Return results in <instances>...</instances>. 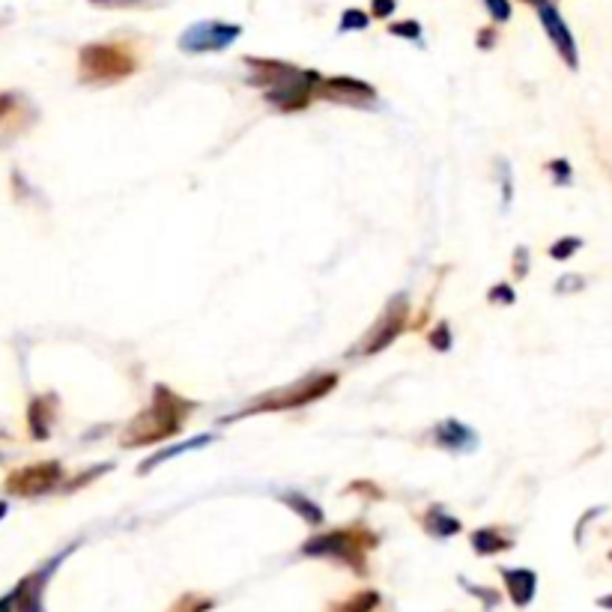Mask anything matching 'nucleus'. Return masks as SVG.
<instances>
[{
	"label": "nucleus",
	"mask_w": 612,
	"mask_h": 612,
	"mask_svg": "<svg viewBox=\"0 0 612 612\" xmlns=\"http://www.w3.org/2000/svg\"><path fill=\"white\" fill-rule=\"evenodd\" d=\"M463 586H466V583H463ZM466 589H469V592H475L478 598H484V607H487V610L499 604V595H496L493 589H478V586H466Z\"/></svg>",
	"instance_id": "nucleus-31"
},
{
	"label": "nucleus",
	"mask_w": 612,
	"mask_h": 612,
	"mask_svg": "<svg viewBox=\"0 0 612 612\" xmlns=\"http://www.w3.org/2000/svg\"><path fill=\"white\" fill-rule=\"evenodd\" d=\"M433 442L439 448H448V451H469V448H475L478 439H475L472 427H466L457 418H448V421H439L433 427Z\"/></svg>",
	"instance_id": "nucleus-13"
},
{
	"label": "nucleus",
	"mask_w": 612,
	"mask_h": 612,
	"mask_svg": "<svg viewBox=\"0 0 612 612\" xmlns=\"http://www.w3.org/2000/svg\"><path fill=\"white\" fill-rule=\"evenodd\" d=\"M610 562H612V550H610Z\"/></svg>",
	"instance_id": "nucleus-40"
},
{
	"label": "nucleus",
	"mask_w": 612,
	"mask_h": 612,
	"mask_svg": "<svg viewBox=\"0 0 612 612\" xmlns=\"http://www.w3.org/2000/svg\"><path fill=\"white\" fill-rule=\"evenodd\" d=\"M242 27L239 24H224V21H198L180 36V48L192 54H206V51H224L239 39Z\"/></svg>",
	"instance_id": "nucleus-9"
},
{
	"label": "nucleus",
	"mask_w": 612,
	"mask_h": 612,
	"mask_svg": "<svg viewBox=\"0 0 612 612\" xmlns=\"http://www.w3.org/2000/svg\"><path fill=\"white\" fill-rule=\"evenodd\" d=\"M57 398L54 395H48V398H36L33 404H30V433H33V439H48V433H51V421H54V412H57V404H54Z\"/></svg>",
	"instance_id": "nucleus-17"
},
{
	"label": "nucleus",
	"mask_w": 612,
	"mask_h": 612,
	"mask_svg": "<svg viewBox=\"0 0 612 612\" xmlns=\"http://www.w3.org/2000/svg\"><path fill=\"white\" fill-rule=\"evenodd\" d=\"M60 481H63V466H60L57 460H42V463L15 469V472L6 478V493L33 499V496L51 493Z\"/></svg>",
	"instance_id": "nucleus-7"
},
{
	"label": "nucleus",
	"mask_w": 612,
	"mask_h": 612,
	"mask_svg": "<svg viewBox=\"0 0 612 612\" xmlns=\"http://www.w3.org/2000/svg\"><path fill=\"white\" fill-rule=\"evenodd\" d=\"M0 612H12V595L0 598Z\"/></svg>",
	"instance_id": "nucleus-37"
},
{
	"label": "nucleus",
	"mask_w": 612,
	"mask_h": 612,
	"mask_svg": "<svg viewBox=\"0 0 612 612\" xmlns=\"http://www.w3.org/2000/svg\"><path fill=\"white\" fill-rule=\"evenodd\" d=\"M505 592L514 607H529L538 592V574L532 568H499Z\"/></svg>",
	"instance_id": "nucleus-12"
},
{
	"label": "nucleus",
	"mask_w": 612,
	"mask_h": 612,
	"mask_svg": "<svg viewBox=\"0 0 612 612\" xmlns=\"http://www.w3.org/2000/svg\"><path fill=\"white\" fill-rule=\"evenodd\" d=\"M601 514H607V505H595V508H589L580 520H577V532H574V538H577V544H583V532L592 526V520H598Z\"/></svg>",
	"instance_id": "nucleus-25"
},
{
	"label": "nucleus",
	"mask_w": 612,
	"mask_h": 612,
	"mask_svg": "<svg viewBox=\"0 0 612 612\" xmlns=\"http://www.w3.org/2000/svg\"><path fill=\"white\" fill-rule=\"evenodd\" d=\"M338 386V374H314V377H305V380H296L284 389H272L260 398H254L251 404L227 418H221V424L227 421H239V418H248V415H263V412H284V409H299L326 398L329 392H335Z\"/></svg>",
	"instance_id": "nucleus-4"
},
{
	"label": "nucleus",
	"mask_w": 612,
	"mask_h": 612,
	"mask_svg": "<svg viewBox=\"0 0 612 612\" xmlns=\"http://www.w3.org/2000/svg\"><path fill=\"white\" fill-rule=\"evenodd\" d=\"M209 442H212V436H195V439H189L186 445H177V448H168V451H162V454H153V457H150L147 463H141V469H138V472H141V475H147V472H150L153 466H159L162 460H168V457H177V454H183V451H189V448H201V445H209Z\"/></svg>",
	"instance_id": "nucleus-19"
},
{
	"label": "nucleus",
	"mask_w": 612,
	"mask_h": 612,
	"mask_svg": "<svg viewBox=\"0 0 612 612\" xmlns=\"http://www.w3.org/2000/svg\"><path fill=\"white\" fill-rule=\"evenodd\" d=\"M580 248H583V239H580V236H562V239H556V242L550 245V257L559 260V263H565V260H571Z\"/></svg>",
	"instance_id": "nucleus-20"
},
{
	"label": "nucleus",
	"mask_w": 612,
	"mask_h": 612,
	"mask_svg": "<svg viewBox=\"0 0 612 612\" xmlns=\"http://www.w3.org/2000/svg\"><path fill=\"white\" fill-rule=\"evenodd\" d=\"M598 607H601V610L612 612V595H604V598H598Z\"/></svg>",
	"instance_id": "nucleus-36"
},
{
	"label": "nucleus",
	"mask_w": 612,
	"mask_h": 612,
	"mask_svg": "<svg viewBox=\"0 0 612 612\" xmlns=\"http://www.w3.org/2000/svg\"><path fill=\"white\" fill-rule=\"evenodd\" d=\"M547 174H550V180H553L559 189H565V186L574 183V168H571L568 159H553V162H547Z\"/></svg>",
	"instance_id": "nucleus-21"
},
{
	"label": "nucleus",
	"mask_w": 612,
	"mask_h": 612,
	"mask_svg": "<svg viewBox=\"0 0 612 612\" xmlns=\"http://www.w3.org/2000/svg\"><path fill=\"white\" fill-rule=\"evenodd\" d=\"M314 96L326 99V102H335V105H353V108H368V105L377 102V90L371 84H365L359 78H347V75L320 78Z\"/></svg>",
	"instance_id": "nucleus-10"
},
{
	"label": "nucleus",
	"mask_w": 612,
	"mask_h": 612,
	"mask_svg": "<svg viewBox=\"0 0 612 612\" xmlns=\"http://www.w3.org/2000/svg\"><path fill=\"white\" fill-rule=\"evenodd\" d=\"M192 412H195L192 401L180 398L168 386H156L150 407L138 412L123 427L120 445L123 448H144V445H153V442H165V439H171V436H177L183 430V424L189 421Z\"/></svg>",
	"instance_id": "nucleus-1"
},
{
	"label": "nucleus",
	"mask_w": 612,
	"mask_h": 612,
	"mask_svg": "<svg viewBox=\"0 0 612 612\" xmlns=\"http://www.w3.org/2000/svg\"><path fill=\"white\" fill-rule=\"evenodd\" d=\"M586 287V275H562L556 281V293H577Z\"/></svg>",
	"instance_id": "nucleus-28"
},
{
	"label": "nucleus",
	"mask_w": 612,
	"mask_h": 612,
	"mask_svg": "<svg viewBox=\"0 0 612 612\" xmlns=\"http://www.w3.org/2000/svg\"><path fill=\"white\" fill-rule=\"evenodd\" d=\"M63 556L51 559L45 568H39L36 574H30L27 580L18 583V589L12 592V612H42V592H45V583L51 577V571L60 565Z\"/></svg>",
	"instance_id": "nucleus-11"
},
{
	"label": "nucleus",
	"mask_w": 612,
	"mask_h": 612,
	"mask_svg": "<svg viewBox=\"0 0 612 612\" xmlns=\"http://www.w3.org/2000/svg\"><path fill=\"white\" fill-rule=\"evenodd\" d=\"M520 3H526V6H532V9H538V6H544L547 0H520Z\"/></svg>",
	"instance_id": "nucleus-38"
},
{
	"label": "nucleus",
	"mask_w": 612,
	"mask_h": 612,
	"mask_svg": "<svg viewBox=\"0 0 612 612\" xmlns=\"http://www.w3.org/2000/svg\"><path fill=\"white\" fill-rule=\"evenodd\" d=\"M395 6H398L395 0H374V3H371V12H374L377 18H389V15L395 12Z\"/></svg>",
	"instance_id": "nucleus-32"
},
{
	"label": "nucleus",
	"mask_w": 612,
	"mask_h": 612,
	"mask_svg": "<svg viewBox=\"0 0 612 612\" xmlns=\"http://www.w3.org/2000/svg\"><path fill=\"white\" fill-rule=\"evenodd\" d=\"M493 39H496V33L493 30H481V48H493Z\"/></svg>",
	"instance_id": "nucleus-35"
},
{
	"label": "nucleus",
	"mask_w": 612,
	"mask_h": 612,
	"mask_svg": "<svg viewBox=\"0 0 612 612\" xmlns=\"http://www.w3.org/2000/svg\"><path fill=\"white\" fill-rule=\"evenodd\" d=\"M514 547V538L499 529V526H484L472 532V550L478 556H496V553H508Z\"/></svg>",
	"instance_id": "nucleus-15"
},
{
	"label": "nucleus",
	"mask_w": 612,
	"mask_h": 612,
	"mask_svg": "<svg viewBox=\"0 0 612 612\" xmlns=\"http://www.w3.org/2000/svg\"><path fill=\"white\" fill-rule=\"evenodd\" d=\"M409 323V302L407 296H395L386 311L380 314V320L365 332L362 344H359V353L362 356H377L383 353L389 344H395V338L407 329Z\"/></svg>",
	"instance_id": "nucleus-6"
},
{
	"label": "nucleus",
	"mask_w": 612,
	"mask_h": 612,
	"mask_svg": "<svg viewBox=\"0 0 612 612\" xmlns=\"http://www.w3.org/2000/svg\"><path fill=\"white\" fill-rule=\"evenodd\" d=\"M347 490H350V493H371L374 499H380V496H383V490H380V487H374V484H368V481H356V484H350Z\"/></svg>",
	"instance_id": "nucleus-34"
},
{
	"label": "nucleus",
	"mask_w": 612,
	"mask_h": 612,
	"mask_svg": "<svg viewBox=\"0 0 612 612\" xmlns=\"http://www.w3.org/2000/svg\"><path fill=\"white\" fill-rule=\"evenodd\" d=\"M299 520H305L308 526H320V523H326V514H323V508L314 502V499H308V496H302V493H293V490H287V493H281L278 496Z\"/></svg>",
	"instance_id": "nucleus-16"
},
{
	"label": "nucleus",
	"mask_w": 612,
	"mask_h": 612,
	"mask_svg": "<svg viewBox=\"0 0 612 612\" xmlns=\"http://www.w3.org/2000/svg\"><path fill=\"white\" fill-rule=\"evenodd\" d=\"M138 72V54L129 42H90L78 51V81L90 87L120 84Z\"/></svg>",
	"instance_id": "nucleus-3"
},
{
	"label": "nucleus",
	"mask_w": 612,
	"mask_h": 612,
	"mask_svg": "<svg viewBox=\"0 0 612 612\" xmlns=\"http://www.w3.org/2000/svg\"><path fill=\"white\" fill-rule=\"evenodd\" d=\"M427 344H430L433 350L445 353V350L451 347V329H448V323H439L433 332H427Z\"/></svg>",
	"instance_id": "nucleus-23"
},
{
	"label": "nucleus",
	"mask_w": 612,
	"mask_h": 612,
	"mask_svg": "<svg viewBox=\"0 0 612 612\" xmlns=\"http://www.w3.org/2000/svg\"><path fill=\"white\" fill-rule=\"evenodd\" d=\"M96 6H108V9H132V6H141L144 0H90Z\"/></svg>",
	"instance_id": "nucleus-33"
},
{
	"label": "nucleus",
	"mask_w": 612,
	"mask_h": 612,
	"mask_svg": "<svg viewBox=\"0 0 612 612\" xmlns=\"http://www.w3.org/2000/svg\"><path fill=\"white\" fill-rule=\"evenodd\" d=\"M514 272L520 278H526V272H529V248H523V245L514 251Z\"/></svg>",
	"instance_id": "nucleus-30"
},
{
	"label": "nucleus",
	"mask_w": 612,
	"mask_h": 612,
	"mask_svg": "<svg viewBox=\"0 0 612 612\" xmlns=\"http://www.w3.org/2000/svg\"><path fill=\"white\" fill-rule=\"evenodd\" d=\"M377 547H380V538L368 526L356 523V526H344V529H332V532H320V535L308 538L299 553L308 559L335 562V565L350 568L353 574L365 577L368 574V556Z\"/></svg>",
	"instance_id": "nucleus-2"
},
{
	"label": "nucleus",
	"mask_w": 612,
	"mask_h": 612,
	"mask_svg": "<svg viewBox=\"0 0 612 612\" xmlns=\"http://www.w3.org/2000/svg\"><path fill=\"white\" fill-rule=\"evenodd\" d=\"M421 529L430 535V538H454V535H460V529H463V523L454 517V514H448L442 505H430L427 508V514L421 517Z\"/></svg>",
	"instance_id": "nucleus-14"
},
{
	"label": "nucleus",
	"mask_w": 612,
	"mask_h": 612,
	"mask_svg": "<svg viewBox=\"0 0 612 612\" xmlns=\"http://www.w3.org/2000/svg\"><path fill=\"white\" fill-rule=\"evenodd\" d=\"M389 33H392V36H404V39H415V42H418V39H421V24L409 18V21H401V24H389Z\"/></svg>",
	"instance_id": "nucleus-26"
},
{
	"label": "nucleus",
	"mask_w": 612,
	"mask_h": 612,
	"mask_svg": "<svg viewBox=\"0 0 612 612\" xmlns=\"http://www.w3.org/2000/svg\"><path fill=\"white\" fill-rule=\"evenodd\" d=\"M365 30L368 27V15L362 12V9H344V15H341V30Z\"/></svg>",
	"instance_id": "nucleus-24"
},
{
	"label": "nucleus",
	"mask_w": 612,
	"mask_h": 612,
	"mask_svg": "<svg viewBox=\"0 0 612 612\" xmlns=\"http://www.w3.org/2000/svg\"><path fill=\"white\" fill-rule=\"evenodd\" d=\"M212 610V601L204 595H183L168 612H206Z\"/></svg>",
	"instance_id": "nucleus-22"
},
{
	"label": "nucleus",
	"mask_w": 612,
	"mask_h": 612,
	"mask_svg": "<svg viewBox=\"0 0 612 612\" xmlns=\"http://www.w3.org/2000/svg\"><path fill=\"white\" fill-rule=\"evenodd\" d=\"M535 12H538V21H541V27H544V33H547L550 45H553L556 54L562 57V63H565L571 72H577V69H580V48H577V39H574L568 21L562 18L559 6H556L553 0H547V3L538 6Z\"/></svg>",
	"instance_id": "nucleus-8"
},
{
	"label": "nucleus",
	"mask_w": 612,
	"mask_h": 612,
	"mask_svg": "<svg viewBox=\"0 0 612 612\" xmlns=\"http://www.w3.org/2000/svg\"><path fill=\"white\" fill-rule=\"evenodd\" d=\"M487 299L493 302V305H514V290H511V284H496L490 293H487Z\"/></svg>",
	"instance_id": "nucleus-29"
},
{
	"label": "nucleus",
	"mask_w": 612,
	"mask_h": 612,
	"mask_svg": "<svg viewBox=\"0 0 612 612\" xmlns=\"http://www.w3.org/2000/svg\"><path fill=\"white\" fill-rule=\"evenodd\" d=\"M317 81H320L317 72H311V69H296L287 81H281V84L263 90V99H266L275 111H281V114H296V111H305V108L317 99V96H314Z\"/></svg>",
	"instance_id": "nucleus-5"
},
{
	"label": "nucleus",
	"mask_w": 612,
	"mask_h": 612,
	"mask_svg": "<svg viewBox=\"0 0 612 612\" xmlns=\"http://www.w3.org/2000/svg\"><path fill=\"white\" fill-rule=\"evenodd\" d=\"M377 607H380V592L365 589V592H356V595H350L347 601L335 604L329 612H374Z\"/></svg>",
	"instance_id": "nucleus-18"
},
{
	"label": "nucleus",
	"mask_w": 612,
	"mask_h": 612,
	"mask_svg": "<svg viewBox=\"0 0 612 612\" xmlns=\"http://www.w3.org/2000/svg\"><path fill=\"white\" fill-rule=\"evenodd\" d=\"M6 514V502H0V517Z\"/></svg>",
	"instance_id": "nucleus-39"
},
{
	"label": "nucleus",
	"mask_w": 612,
	"mask_h": 612,
	"mask_svg": "<svg viewBox=\"0 0 612 612\" xmlns=\"http://www.w3.org/2000/svg\"><path fill=\"white\" fill-rule=\"evenodd\" d=\"M484 6H487L490 18L499 21V24L511 18V0H484Z\"/></svg>",
	"instance_id": "nucleus-27"
}]
</instances>
